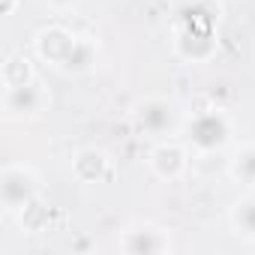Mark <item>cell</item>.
Segmentation results:
<instances>
[{"label": "cell", "mask_w": 255, "mask_h": 255, "mask_svg": "<svg viewBox=\"0 0 255 255\" xmlns=\"http://www.w3.org/2000/svg\"><path fill=\"white\" fill-rule=\"evenodd\" d=\"M33 51L42 63L54 66L63 75H84L99 60V45H96L93 36L72 33L60 24H48V27L36 30Z\"/></svg>", "instance_id": "obj_1"}, {"label": "cell", "mask_w": 255, "mask_h": 255, "mask_svg": "<svg viewBox=\"0 0 255 255\" xmlns=\"http://www.w3.org/2000/svg\"><path fill=\"white\" fill-rule=\"evenodd\" d=\"M129 126L135 129V135H141L153 144L174 138L180 129V108L168 96H156V93L141 96L129 105Z\"/></svg>", "instance_id": "obj_2"}, {"label": "cell", "mask_w": 255, "mask_h": 255, "mask_svg": "<svg viewBox=\"0 0 255 255\" xmlns=\"http://www.w3.org/2000/svg\"><path fill=\"white\" fill-rule=\"evenodd\" d=\"M183 132H186L183 141H186L189 150H195L201 156H210V153L225 150L234 141V123L222 108H201L186 120Z\"/></svg>", "instance_id": "obj_3"}, {"label": "cell", "mask_w": 255, "mask_h": 255, "mask_svg": "<svg viewBox=\"0 0 255 255\" xmlns=\"http://www.w3.org/2000/svg\"><path fill=\"white\" fill-rule=\"evenodd\" d=\"M42 198V177L27 162H6L0 168V207L18 216L24 207Z\"/></svg>", "instance_id": "obj_4"}, {"label": "cell", "mask_w": 255, "mask_h": 255, "mask_svg": "<svg viewBox=\"0 0 255 255\" xmlns=\"http://www.w3.org/2000/svg\"><path fill=\"white\" fill-rule=\"evenodd\" d=\"M51 108V90L36 78L30 84L18 87H3L0 96V111L6 123H33Z\"/></svg>", "instance_id": "obj_5"}, {"label": "cell", "mask_w": 255, "mask_h": 255, "mask_svg": "<svg viewBox=\"0 0 255 255\" xmlns=\"http://www.w3.org/2000/svg\"><path fill=\"white\" fill-rule=\"evenodd\" d=\"M117 249L123 255H168V252H174V237L159 222L135 219V222L120 228Z\"/></svg>", "instance_id": "obj_6"}, {"label": "cell", "mask_w": 255, "mask_h": 255, "mask_svg": "<svg viewBox=\"0 0 255 255\" xmlns=\"http://www.w3.org/2000/svg\"><path fill=\"white\" fill-rule=\"evenodd\" d=\"M150 171L159 177V180H180L189 168V147L186 141H174V138H165V141H156L153 150H150V159H147Z\"/></svg>", "instance_id": "obj_7"}, {"label": "cell", "mask_w": 255, "mask_h": 255, "mask_svg": "<svg viewBox=\"0 0 255 255\" xmlns=\"http://www.w3.org/2000/svg\"><path fill=\"white\" fill-rule=\"evenodd\" d=\"M219 51L216 30H195V27H174V54L183 63H207Z\"/></svg>", "instance_id": "obj_8"}, {"label": "cell", "mask_w": 255, "mask_h": 255, "mask_svg": "<svg viewBox=\"0 0 255 255\" xmlns=\"http://www.w3.org/2000/svg\"><path fill=\"white\" fill-rule=\"evenodd\" d=\"M72 177L78 183H102L111 177V156L102 147H81L72 156Z\"/></svg>", "instance_id": "obj_9"}, {"label": "cell", "mask_w": 255, "mask_h": 255, "mask_svg": "<svg viewBox=\"0 0 255 255\" xmlns=\"http://www.w3.org/2000/svg\"><path fill=\"white\" fill-rule=\"evenodd\" d=\"M222 15L219 0H192V3L180 6L174 15V27H195V30H216Z\"/></svg>", "instance_id": "obj_10"}, {"label": "cell", "mask_w": 255, "mask_h": 255, "mask_svg": "<svg viewBox=\"0 0 255 255\" xmlns=\"http://www.w3.org/2000/svg\"><path fill=\"white\" fill-rule=\"evenodd\" d=\"M228 228L237 240L255 243V192H246L228 207Z\"/></svg>", "instance_id": "obj_11"}, {"label": "cell", "mask_w": 255, "mask_h": 255, "mask_svg": "<svg viewBox=\"0 0 255 255\" xmlns=\"http://www.w3.org/2000/svg\"><path fill=\"white\" fill-rule=\"evenodd\" d=\"M228 177L237 186H255V141L237 144L228 153Z\"/></svg>", "instance_id": "obj_12"}, {"label": "cell", "mask_w": 255, "mask_h": 255, "mask_svg": "<svg viewBox=\"0 0 255 255\" xmlns=\"http://www.w3.org/2000/svg\"><path fill=\"white\" fill-rule=\"evenodd\" d=\"M36 69H33V60L21 51H12L6 54V60L0 63V81H3V87H18V84H30L36 81Z\"/></svg>", "instance_id": "obj_13"}, {"label": "cell", "mask_w": 255, "mask_h": 255, "mask_svg": "<svg viewBox=\"0 0 255 255\" xmlns=\"http://www.w3.org/2000/svg\"><path fill=\"white\" fill-rule=\"evenodd\" d=\"M39 3H42L48 12H54V15H66V12H75L84 0H39Z\"/></svg>", "instance_id": "obj_14"}, {"label": "cell", "mask_w": 255, "mask_h": 255, "mask_svg": "<svg viewBox=\"0 0 255 255\" xmlns=\"http://www.w3.org/2000/svg\"><path fill=\"white\" fill-rule=\"evenodd\" d=\"M18 6H21V0H0V15L9 18V15L18 12Z\"/></svg>", "instance_id": "obj_15"}]
</instances>
